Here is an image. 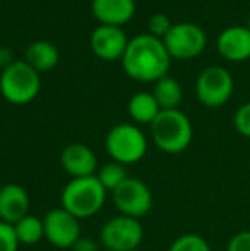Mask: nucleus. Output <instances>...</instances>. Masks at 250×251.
Segmentation results:
<instances>
[{"label": "nucleus", "mask_w": 250, "mask_h": 251, "mask_svg": "<svg viewBox=\"0 0 250 251\" xmlns=\"http://www.w3.org/2000/svg\"><path fill=\"white\" fill-rule=\"evenodd\" d=\"M70 250L72 251H98V245L91 238H83V236H81L76 241V245Z\"/></svg>", "instance_id": "nucleus-26"}, {"label": "nucleus", "mask_w": 250, "mask_h": 251, "mask_svg": "<svg viewBox=\"0 0 250 251\" xmlns=\"http://www.w3.org/2000/svg\"><path fill=\"white\" fill-rule=\"evenodd\" d=\"M91 12L103 26L122 27L136 14V2L134 0H93Z\"/></svg>", "instance_id": "nucleus-15"}, {"label": "nucleus", "mask_w": 250, "mask_h": 251, "mask_svg": "<svg viewBox=\"0 0 250 251\" xmlns=\"http://www.w3.org/2000/svg\"><path fill=\"white\" fill-rule=\"evenodd\" d=\"M233 126L242 137L250 139V101L244 102L233 115Z\"/></svg>", "instance_id": "nucleus-23"}, {"label": "nucleus", "mask_w": 250, "mask_h": 251, "mask_svg": "<svg viewBox=\"0 0 250 251\" xmlns=\"http://www.w3.org/2000/svg\"><path fill=\"white\" fill-rule=\"evenodd\" d=\"M0 188H2V186H0Z\"/></svg>", "instance_id": "nucleus-30"}, {"label": "nucleus", "mask_w": 250, "mask_h": 251, "mask_svg": "<svg viewBox=\"0 0 250 251\" xmlns=\"http://www.w3.org/2000/svg\"><path fill=\"white\" fill-rule=\"evenodd\" d=\"M19 245L14 226L0 221V251H17Z\"/></svg>", "instance_id": "nucleus-24"}, {"label": "nucleus", "mask_w": 250, "mask_h": 251, "mask_svg": "<svg viewBox=\"0 0 250 251\" xmlns=\"http://www.w3.org/2000/svg\"><path fill=\"white\" fill-rule=\"evenodd\" d=\"M171 58L190 60L199 56L207 45V36L200 26L194 23H177L163 40Z\"/></svg>", "instance_id": "nucleus-7"}, {"label": "nucleus", "mask_w": 250, "mask_h": 251, "mask_svg": "<svg viewBox=\"0 0 250 251\" xmlns=\"http://www.w3.org/2000/svg\"><path fill=\"white\" fill-rule=\"evenodd\" d=\"M153 96L160 104L161 111L163 109H178L182 98H184V91H182V86L173 77L165 75L154 82Z\"/></svg>", "instance_id": "nucleus-18"}, {"label": "nucleus", "mask_w": 250, "mask_h": 251, "mask_svg": "<svg viewBox=\"0 0 250 251\" xmlns=\"http://www.w3.org/2000/svg\"><path fill=\"white\" fill-rule=\"evenodd\" d=\"M45 238L55 248L67 250L72 248L76 241L81 238L79 219L67 212L65 208H52L43 219Z\"/></svg>", "instance_id": "nucleus-10"}, {"label": "nucleus", "mask_w": 250, "mask_h": 251, "mask_svg": "<svg viewBox=\"0 0 250 251\" xmlns=\"http://www.w3.org/2000/svg\"><path fill=\"white\" fill-rule=\"evenodd\" d=\"M171 27H173V23H171L167 14H161V12L153 14V16L149 17V21H147L149 34L158 38V40H165V36L170 33Z\"/></svg>", "instance_id": "nucleus-22"}, {"label": "nucleus", "mask_w": 250, "mask_h": 251, "mask_svg": "<svg viewBox=\"0 0 250 251\" xmlns=\"http://www.w3.org/2000/svg\"><path fill=\"white\" fill-rule=\"evenodd\" d=\"M115 207L120 210V215L139 219L146 215L153 207V193L149 186L137 178H127L118 188L111 192Z\"/></svg>", "instance_id": "nucleus-9"}, {"label": "nucleus", "mask_w": 250, "mask_h": 251, "mask_svg": "<svg viewBox=\"0 0 250 251\" xmlns=\"http://www.w3.org/2000/svg\"><path fill=\"white\" fill-rule=\"evenodd\" d=\"M12 62H14V58H12V51H10V48L0 47V69L2 70L7 69Z\"/></svg>", "instance_id": "nucleus-27"}, {"label": "nucleus", "mask_w": 250, "mask_h": 251, "mask_svg": "<svg viewBox=\"0 0 250 251\" xmlns=\"http://www.w3.org/2000/svg\"><path fill=\"white\" fill-rule=\"evenodd\" d=\"M168 251H211L207 241L199 234H184L177 238Z\"/></svg>", "instance_id": "nucleus-21"}, {"label": "nucleus", "mask_w": 250, "mask_h": 251, "mask_svg": "<svg viewBox=\"0 0 250 251\" xmlns=\"http://www.w3.org/2000/svg\"><path fill=\"white\" fill-rule=\"evenodd\" d=\"M233 77L224 67H207L195 80V96L207 108H220L233 94Z\"/></svg>", "instance_id": "nucleus-6"}, {"label": "nucleus", "mask_w": 250, "mask_h": 251, "mask_svg": "<svg viewBox=\"0 0 250 251\" xmlns=\"http://www.w3.org/2000/svg\"><path fill=\"white\" fill-rule=\"evenodd\" d=\"M29 212V195L21 185H3L0 188V221L14 226Z\"/></svg>", "instance_id": "nucleus-14"}, {"label": "nucleus", "mask_w": 250, "mask_h": 251, "mask_svg": "<svg viewBox=\"0 0 250 251\" xmlns=\"http://www.w3.org/2000/svg\"><path fill=\"white\" fill-rule=\"evenodd\" d=\"M245 26H247L249 29H250V16H249V19H247V24H245Z\"/></svg>", "instance_id": "nucleus-28"}, {"label": "nucleus", "mask_w": 250, "mask_h": 251, "mask_svg": "<svg viewBox=\"0 0 250 251\" xmlns=\"http://www.w3.org/2000/svg\"><path fill=\"white\" fill-rule=\"evenodd\" d=\"M192 123L180 109H163L151 123V137L160 151L180 154L192 142Z\"/></svg>", "instance_id": "nucleus-2"}, {"label": "nucleus", "mask_w": 250, "mask_h": 251, "mask_svg": "<svg viewBox=\"0 0 250 251\" xmlns=\"http://www.w3.org/2000/svg\"><path fill=\"white\" fill-rule=\"evenodd\" d=\"M129 115L136 123L151 125L158 115L161 113V108L158 101L154 100L153 93H137L129 101Z\"/></svg>", "instance_id": "nucleus-17"}, {"label": "nucleus", "mask_w": 250, "mask_h": 251, "mask_svg": "<svg viewBox=\"0 0 250 251\" xmlns=\"http://www.w3.org/2000/svg\"><path fill=\"white\" fill-rule=\"evenodd\" d=\"M170 62L171 56L163 40H158L149 33L132 38L122 56L125 74L137 82H156L168 75Z\"/></svg>", "instance_id": "nucleus-1"}, {"label": "nucleus", "mask_w": 250, "mask_h": 251, "mask_svg": "<svg viewBox=\"0 0 250 251\" xmlns=\"http://www.w3.org/2000/svg\"><path fill=\"white\" fill-rule=\"evenodd\" d=\"M40 74L26 60H14L0 74V93L10 104H28L40 94Z\"/></svg>", "instance_id": "nucleus-4"}, {"label": "nucleus", "mask_w": 250, "mask_h": 251, "mask_svg": "<svg viewBox=\"0 0 250 251\" xmlns=\"http://www.w3.org/2000/svg\"><path fill=\"white\" fill-rule=\"evenodd\" d=\"M96 178L100 179V183L103 185V188L107 190V192H113L115 188H118V186L129 178V173H127L124 164L111 161L98 169Z\"/></svg>", "instance_id": "nucleus-20"}, {"label": "nucleus", "mask_w": 250, "mask_h": 251, "mask_svg": "<svg viewBox=\"0 0 250 251\" xmlns=\"http://www.w3.org/2000/svg\"><path fill=\"white\" fill-rule=\"evenodd\" d=\"M107 193L96 175L87 178H74L62 190V208L77 219H87L103 208Z\"/></svg>", "instance_id": "nucleus-3"}, {"label": "nucleus", "mask_w": 250, "mask_h": 251, "mask_svg": "<svg viewBox=\"0 0 250 251\" xmlns=\"http://www.w3.org/2000/svg\"><path fill=\"white\" fill-rule=\"evenodd\" d=\"M129 38H127L125 31L117 26H103L100 24L94 27L91 33L89 45L91 50L98 58L105 60V62H115V60H122L125 55V50L129 47Z\"/></svg>", "instance_id": "nucleus-11"}, {"label": "nucleus", "mask_w": 250, "mask_h": 251, "mask_svg": "<svg viewBox=\"0 0 250 251\" xmlns=\"http://www.w3.org/2000/svg\"><path fill=\"white\" fill-rule=\"evenodd\" d=\"M144 229L137 219L118 215L113 217L101 229V243L110 251H130L137 250L142 241Z\"/></svg>", "instance_id": "nucleus-8"}, {"label": "nucleus", "mask_w": 250, "mask_h": 251, "mask_svg": "<svg viewBox=\"0 0 250 251\" xmlns=\"http://www.w3.org/2000/svg\"><path fill=\"white\" fill-rule=\"evenodd\" d=\"M226 251H250V231H240L231 236Z\"/></svg>", "instance_id": "nucleus-25"}, {"label": "nucleus", "mask_w": 250, "mask_h": 251, "mask_svg": "<svg viewBox=\"0 0 250 251\" xmlns=\"http://www.w3.org/2000/svg\"><path fill=\"white\" fill-rule=\"evenodd\" d=\"M216 48L228 62H244L250 58V29L247 26H230L218 36Z\"/></svg>", "instance_id": "nucleus-13"}, {"label": "nucleus", "mask_w": 250, "mask_h": 251, "mask_svg": "<svg viewBox=\"0 0 250 251\" xmlns=\"http://www.w3.org/2000/svg\"><path fill=\"white\" fill-rule=\"evenodd\" d=\"M107 151L115 162L134 164L146 155L147 140L142 130L130 123L115 125L107 135Z\"/></svg>", "instance_id": "nucleus-5"}, {"label": "nucleus", "mask_w": 250, "mask_h": 251, "mask_svg": "<svg viewBox=\"0 0 250 251\" xmlns=\"http://www.w3.org/2000/svg\"><path fill=\"white\" fill-rule=\"evenodd\" d=\"M130 251H140V250H139V248H137V250H130Z\"/></svg>", "instance_id": "nucleus-29"}, {"label": "nucleus", "mask_w": 250, "mask_h": 251, "mask_svg": "<svg viewBox=\"0 0 250 251\" xmlns=\"http://www.w3.org/2000/svg\"><path fill=\"white\" fill-rule=\"evenodd\" d=\"M24 60L36 70L38 74L41 72H50L60 62V53L58 48L50 41H33L24 51Z\"/></svg>", "instance_id": "nucleus-16"}, {"label": "nucleus", "mask_w": 250, "mask_h": 251, "mask_svg": "<svg viewBox=\"0 0 250 251\" xmlns=\"http://www.w3.org/2000/svg\"><path fill=\"white\" fill-rule=\"evenodd\" d=\"M14 231L21 245H36L45 238L43 219H38L36 215L28 214L24 219L14 224Z\"/></svg>", "instance_id": "nucleus-19"}, {"label": "nucleus", "mask_w": 250, "mask_h": 251, "mask_svg": "<svg viewBox=\"0 0 250 251\" xmlns=\"http://www.w3.org/2000/svg\"><path fill=\"white\" fill-rule=\"evenodd\" d=\"M63 171L74 178H87L98 173V159L94 152L84 144H70L60 154Z\"/></svg>", "instance_id": "nucleus-12"}]
</instances>
